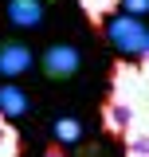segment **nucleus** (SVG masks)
<instances>
[{"label":"nucleus","mask_w":149,"mask_h":157,"mask_svg":"<svg viewBox=\"0 0 149 157\" xmlns=\"http://www.w3.org/2000/svg\"><path fill=\"white\" fill-rule=\"evenodd\" d=\"M51 0H4V16L8 24H16V28H39L43 24V8H47Z\"/></svg>","instance_id":"423d86ee"},{"label":"nucleus","mask_w":149,"mask_h":157,"mask_svg":"<svg viewBox=\"0 0 149 157\" xmlns=\"http://www.w3.org/2000/svg\"><path fill=\"white\" fill-rule=\"evenodd\" d=\"M122 8H126L130 16H145V12H149V0H122Z\"/></svg>","instance_id":"f8f14e48"},{"label":"nucleus","mask_w":149,"mask_h":157,"mask_svg":"<svg viewBox=\"0 0 149 157\" xmlns=\"http://www.w3.org/2000/svg\"><path fill=\"white\" fill-rule=\"evenodd\" d=\"M43 157H67V145H63V141H51V145L43 149Z\"/></svg>","instance_id":"ddd939ff"},{"label":"nucleus","mask_w":149,"mask_h":157,"mask_svg":"<svg viewBox=\"0 0 149 157\" xmlns=\"http://www.w3.org/2000/svg\"><path fill=\"white\" fill-rule=\"evenodd\" d=\"M137 118H141V106H133L126 98H114V94H106V102L98 106V126H102V134L118 137V141L126 137V130H130Z\"/></svg>","instance_id":"20e7f679"},{"label":"nucleus","mask_w":149,"mask_h":157,"mask_svg":"<svg viewBox=\"0 0 149 157\" xmlns=\"http://www.w3.org/2000/svg\"><path fill=\"white\" fill-rule=\"evenodd\" d=\"M145 90H149V86H145ZM145 110H149V94H145Z\"/></svg>","instance_id":"4468645a"},{"label":"nucleus","mask_w":149,"mask_h":157,"mask_svg":"<svg viewBox=\"0 0 149 157\" xmlns=\"http://www.w3.org/2000/svg\"><path fill=\"white\" fill-rule=\"evenodd\" d=\"M78 8H82V16H86V24L102 32V28H106V24L114 20V12L122 8V0H78Z\"/></svg>","instance_id":"6e6552de"},{"label":"nucleus","mask_w":149,"mask_h":157,"mask_svg":"<svg viewBox=\"0 0 149 157\" xmlns=\"http://www.w3.org/2000/svg\"><path fill=\"white\" fill-rule=\"evenodd\" d=\"M0 157H24V134H20L16 118L0 110Z\"/></svg>","instance_id":"1a4fd4ad"},{"label":"nucleus","mask_w":149,"mask_h":157,"mask_svg":"<svg viewBox=\"0 0 149 157\" xmlns=\"http://www.w3.org/2000/svg\"><path fill=\"white\" fill-rule=\"evenodd\" d=\"M110 94L114 98H126V102H133V106H141L145 110V75H141V63H133V59H118L110 67Z\"/></svg>","instance_id":"7ed1b4c3"},{"label":"nucleus","mask_w":149,"mask_h":157,"mask_svg":"<svg viewBox=\"0 0 149 157\" xmlns=\"http://www.w3.org/2000/svg\"><path fill=\"white\" fill-rule=\"evenodd\" d=\"M78 137H82V126H78V118H71V114L55 118V141L71 145V141H78Z\"/></svg>","instance_id":"9b49d317"},{"label":"nucleus","mask_w":149,"mask_h":157,"mask_svg":"<svg viewBox=\"0 0 149 157\" xmlns=\"http://www.w3.org/2000/svg\"><path fill=\"white\" fill-rule=\"evenodd\" d=\"M32 63H36V55H32V47L24 39H16V36L0 39V75L8 78V82H16L20 75H28Z\"/></svg>","instance_id":"39448f33"},{"label":"nucleus","mask_w":149,"mask_h":157,"mask_svg":"<svg viewBox=\"0 0 149 157\" xmlns=\"http://www.w3.org/2000/svg\"><path fill=\"white\" fill-rule=\"evenodd\" d=\"M122 157H149V110H141V118L126 130V137H122Z\"/></svg>","instance_id":"0eeeda50"},{"label":"nucleus","mask_w":149,"mask_h":157,"mask_svg":"<svg viewBox=\"0 0 149 157\" xmlns=\"http://www.w3.org/2000/svg\"><path fill=\"white\" fill-rule=\"evenodd\" d=\"M102 36L110 39L114 51L126 55V59H133V55L141 59L149 51V28L141 24V16H130V12H126V16H114L110 24L102 28Z\"/></svg>","instance_id":"f257e3e1"},{"label":"nucleus","mask_w":149,"mask_h":157,"mask_svg":"<svg viewBox=\"0 0 149 157\" xmlns=\"http://www.w3.org/2000/svg\"><path fill=\"white\" fill-rule=\"evenodd\" d=\"M0 110H4L8 118H24L28 110H32L28 90H20L16 82H4V86H0Z\"/></svg>","instance_id":"9d476101"},{"label":"nucleus","mask_w":149,"mask_h":157,"mask_svg":"<svg viewBox=\"0 0 149 157\" xmlns=\"http://www.w3.org/2000/svg\"><path fill=\"white\" fill-rule=\"evenodd\" d=\"M39 71L47 82H71L82 71V51L74 43H47L39 55Z\"/></svg>","instance_id":"f03ea898"}]
</instances>
